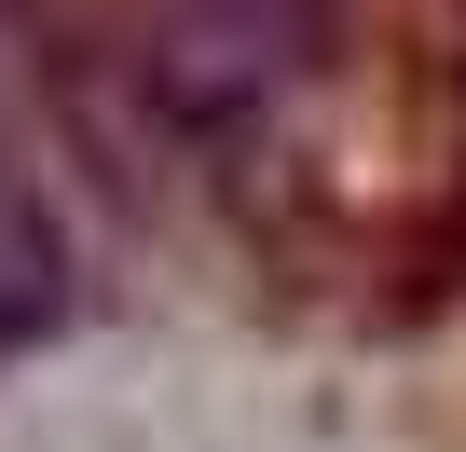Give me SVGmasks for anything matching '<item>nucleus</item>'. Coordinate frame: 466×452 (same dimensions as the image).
<instances>
[{
	"label": "nucleus",
	"mask_w": 466,
	"mask_h": 452,
	"mask_svg": "<svg viewBox=\"0 0 466 452\" xmlns=\"http://www.w3.org/2000/svg\"><path fill=\"white\" fill-rule=\"evenodd\" d=\"M329 15L343 0H165L137 69L192 137H248L329 69Z\"/></svg>",
	"instance_id": "obj_1"
},
{
	"label": "nucleus",
	"mask_w": 466,
	"mask_h": 452,
	"mask_svg": "<svg viewBox=\"0 0 466 452\" xmlns=\"http://www.w3.org/2000/svg\"><path fill=\"white\" fill-rule=\"evenodd\" d=\"M56 316H69V234H56V206L0 165V357H28Z\"/></svg>",
	"instance_id": "obj_2"
}]
</instances>
